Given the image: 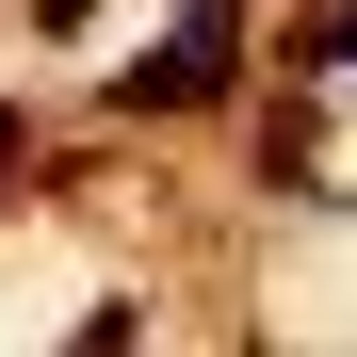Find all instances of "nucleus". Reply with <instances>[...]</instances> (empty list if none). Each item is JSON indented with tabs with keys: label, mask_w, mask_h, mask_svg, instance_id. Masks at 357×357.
<instances>
[{
	"label": "nucleus",
	"mask_w": 357,
	"mask_h": 357,
	"mask_svg": "<svg viewBox=\"0 0 357 357\" xmlns=\"http://www.w3.org/2000/svg\"><path fill=\"white\" fill-rule=\"evenodd\" d=\"M0 146H17V130H0Z\"/></svg>",
	"instance_id": "nucleus-2"
},
{
	"label": "nucleus",
	"mask_w": 357,
	"mask_h": 357,
	"mask_svg": "<svg viewBox=\"0 0 357 357\" xmlns=\"http://www.w3.org/2000/svg\"><path fill=\"white\" fill-rule=\"evenodd\" d=\"M227 66H244V0H178V49H146L114 98H130V114H195Z\"/></svg>",
	"instance_id": "nucleus-1"
}]
</instances>
